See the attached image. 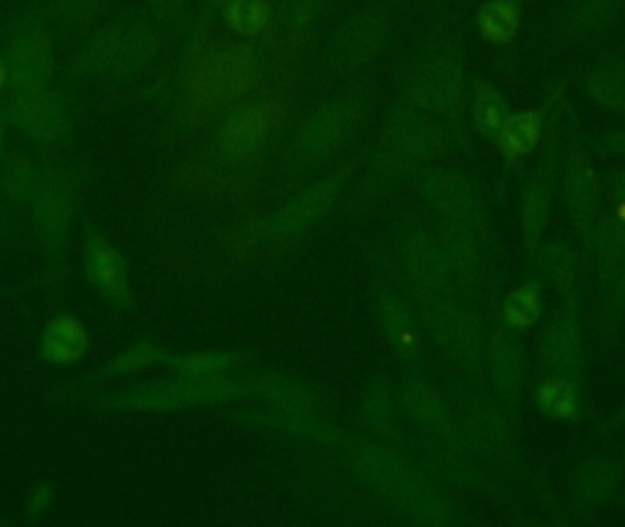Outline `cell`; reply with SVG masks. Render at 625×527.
I'll list each match as a JSON object with an SVG mask.
<instances>
[{
	"label": "cell",
	"instance_id": "22",
	"mask_svg": "<svg viewBox=\"0 0 625 527\" xmlns=\"http://www.w3.org/2000/svg\"><path fill=\"white\" fill-rule=\"evenodd\" d=\"M624 79H625V72H624Z\"/></svg>",
	"mask_w": 625,
	"mask_h": 527
},
{
	"label": "cell",
	"instance_id": "15",
	"mask_svg": "<svg viewBox=\"0 0 625 527\" xmlns=\"http://www.w3.org/2000/svg\"><path fill=\"white\" fill-rule=\"evenodd\" d=\"M264 127L265 121L262 112H258L255 108H247V110H240L234 114L231 123H229V129H227V136L236 145L253 143L258 136H262Z\"/></svg>",
	"mask_w": 625,
	"mask_h": 527
},
{
	"label": "cell",
	"instance_id": "6",
	"mask_svg": "<svg viewBox=\"0 0 625 527\" xmlns=\"http://www.w3.org/2000/svg\"><path fill=\"white\" fill-rule=\"evenodd\" d=\"M39 196L41 198L37 205V224L41 229V237L46 244H59L72 216L70 196L59 183L48 185L44 191L41 189Z\"/></svg>",
	"mask_w": 625,
	"mask_h": 527
},
{
	"label": "cell",
	"instance_id": "17",
	"mask_svg": "<svg viewBox=\"0 0 625 527\" xmlns=\"http://www.w3.org/2000/svg\"><path fill=\"white\" fill-rule=\"evenodd\" d=\"M52 500V487L46 484L37 485L30 493V498H28V515L35 518V520L43 518L48 513L50 506H52Z\"/></svg>",
	"mask_w": 625,
	"mask_h": 527
},
{
	"label": "cell",
	"instance_id": "21",
	"mask_svg": "<svg viewBox=\"0 0 625 527\" xmlns=\"http://www.w3.org/2000/svg\"><path fill=\"white\" fill-rule=\"evenodd\" d=\"M624 194H625V185H624Z\"/></svg>",
	"mask_w": 625,
	"mask_h": 527
},
{
	"label": "cell",
	"instance_id": "16",
	"mask_svg": "<svg viewBox=\"0 0 625 527\" xmlns=\"http://www.w3.org/2000/svg\"><path fill=\"white\" fill-rule=\"evenodd\" d=\"M267 10L262 0H238L233 8V24L238 32L251 35L264 26Z\"/></svg>",
	"mask_w": 625,
	"mask_h": 527
},
{
	"label": "cell",
	"instance_id": "12",
	"mask_svg": "<svg viewBox=\"0 0 625 527\" xmlns=\"http://www.w3.org/2000/svg\"><path fill=\"white\" fill-rule=\"evenodd\" d=\"M540 293L534 286H525L512 293L507 301V321L512 326H529L540 315Z\"/></svg>",
	"mask_w": 625,
	"mask_h": 527
},
{
	"label": "cell",
	"instance_id": "13",
	"mask_svg": "<svg viewBox=\"0 0 625 527\" xmlns=\"http://www.w3.org/2000/svg\"><path fill=\"white\" fill-rule=\"evenodd\" d=\"M99 0H55V21L79 32L96 19ZM70 30V32H72Z\"/></svg>",
	"mask_w": 625,
	"mask_h": 527
},
{
	"label": "cell",
	"instance_id": "7",
	"mask_svg": "<svg viewBox=\"0 0 625 527\" xmlns=\"http://www.w3.org/2000/svg\"><path fill=\"white\" fill-rule=\"evenodd\" d=\"M540 136L541 116L538 112H521L510 116L498 132L499 145L510 158H520L534 151Z\"/></svg>",
	"mask_w": 625,
	"mask_h": 527
},
{
	"label": "cell",
	"instance_id": "2",
	"mask_svg": "<svg viewBox=\"0 0 625 527\" xmlns=\"http://www.w3.org/2000/svg\"><path fill=\"white\" fill-rule=\"evenodd\" d=\"M8 77L22 92H39L53 74V48L43 28H24L8 52Z\"/></svg>",
	"mask_w": 625,
	"mask_h": 527
},
{
	"label": "cell",
	"instance_id": "11",
	"mask_svg": "<svg viewBox=\"0 0 625 527\" xmlns=\"http://www.w3.org/2000/svg\"><path fill=\"white\" fill-rule=\"evenodd\" d=\"M589 88L602 105L611 108H625L624 74L611 70H596L589 77Z\"/></svg>",
	"mask_w": 625,
	"mask_h": 527
},
{
	"label": "cell",
	"instance_id": "3",
	"mask_svg": "<svg viewBox=\"0 0 625 527\" xmlns=\"http://www.w3.org/2000/svg\"><path fill=\"white\" fill-rule=\"evenodd\" d=\"M85 269L88 279L116 304L130 297V273L125 257L106 238L94 235L86 242Z\"/></svg>",
	"mask_w": 625,
	"mask_h": 527
},
{
	"label": "cell",
	"instance_id": "18",
	"mask_svg": "<svg viewBox=\"0 0 625 527\" xmlns=\"http://www.w3.org/2000/svg\"><path fill=\"white\" fill-rule=\"evenodd\" d=\"M149 357V350L145 346H138V348H132L128 350L127 354L121 355L114 363V370L117 372H128V370H134L138 366L143 365Z\"/></svg>",
	"mask_w": 625,
	"mask_h": 527
},
{
	"label": "cell",
	"instance_id": "20",
	"mask_svg": "<svg viewBox=\"0 0 625 527\" xmlns=\"http://www.w3.org/2000/svg\"><path fill=\"white\" fill-rule=\"evenodd\" d=\"M6 81H8V68L0 63V92H2V88L6 85Z\"/></svg>",
	"mask_w": 625,
	"mask_h": 527
},
{
	"label": "cell",
	"instance_id": "1",
	"mask_svg": "<svg viewBox=\"0 0 625 527\" xmlns=\"http://www.w3.org/2000/svg\"><path fill=\"white\" fill-rule=\"evenodd\" d=\"M154 48L156 41L147 28L132 22L114 24L86 46L83 63L96 74H130L149 61Z\"/></svg>",
	"mask_w": 625,
	"mask_h": 527
},
{
	"label": "cell",
	"instance_id": "19",
	"mask_svg": "<svg viewBox=\"0 0 625 527\" xmlns=\"http://www.w3.org/2000/svg\"><path fill=\"white\" fill-rule=\"evenodd\" d=\"M4 143H6V121L0 116V156L4 151Z\"/></svg>",
	"mask_w": 625,
	"mask_h": 527
},
{
	"label": "cell",
	"instance_id": "23",
	"mask_svg": "<svg viewBox=\"0 0 625 527\" xmlns=\"http://www.w3.org/2000/svg\"><path fill=\"white\" fill-rule=\"evenodd\" d=\"M624 145H625V141H624Z\"/></svg>",
	"mask_w": 625,
	"mask_h": 527
},
{
	"label": "cell",
	"instance_id": "9",
	"mask_svg": "<svg viewBox=\"0 0 625 527\" xmlns=\"http://www.w3.org/2000/svg\"><path fill=\"white\" fill-rule=\"evenodd\" d=\"M507 118V108L498 92L488 85L477 88L476 121L483 132L498 136L499 129Z\"/></svg>",
	"mask_w": 625,
	"mask_h": 527
},
{
	"label": "cell",
	"instance_id": "8",
	"mask_svg": "<svg viewBox=\"0 0 625 527\" xmlns=\"http://www.w3.org/2000/svg\"><path fill=\"white\" fill-rule=\"evenodd\" d=\"M479 22L488 41L510 43L520 30V11L509 0H492L481 11Z\"/></svg>",
	"mask_w": 625,
	"mask_h": 527
},
{
	"label": "cell",
	"instance_id": "4",
	"mask_svg": "<svg viewBox=\"0 0 625 527\" xmlns=\"http://www.w3.org/2000/svg\"><path fill=\"white\" fill-rule=\"evenodd\" d=\"M11 118L15 125L33 140H57L66 129L61 103L52 96L39 92H22L11 103Z\"/></svg>",
	"mask_w": 625,
	"mask_h": 527
},
{
	"label": "cell",
	"instance_id": "10",
	"mask_svg": "<svg viewBox=\"0 0 625 527\" xmlns=\"http://www.w3.org/2000/svg\"><path fill=\"white\" fill-rule=\"evenodd\" d=\"M540 403L556 418H569L576 412V392L573 385L563 379H551L540 390Z\"/></svg>",
	"mask_w": 625,
	"mask_h": 527
},
{
	"label": "cell",
	"instance_id": "14",
	"mask_svg": "<svg viewBox=\"0 0 625 527\" xmlns=\"http://www.w3.org/2000/svg\"><path fill=\"white\" fill-rule=\"evenodd\" d=\"M8 193L17 200H28L33 194L39 193V180L30 160H15L11 162L8 171L4 174Z\"/></svg>",
	"mask_w": 625,
	"mask_h": 527
},
{
	"label": "cell",
	"instance_id": "5",
	"mask_svg": "<svg viewBox=\"0 0 625 527\" xmlns=\"http://www.w3.org/2000/svg\"><path fill=\"white\" fill-rule=\"evenodd\" d=\"M90 348V332L86 324L70 313H61L46 324L41 334V354L55 366L79 363Z\"/></svg>",
	"mask_w": 625,
	"mask_h": 527
}]
</instances>
